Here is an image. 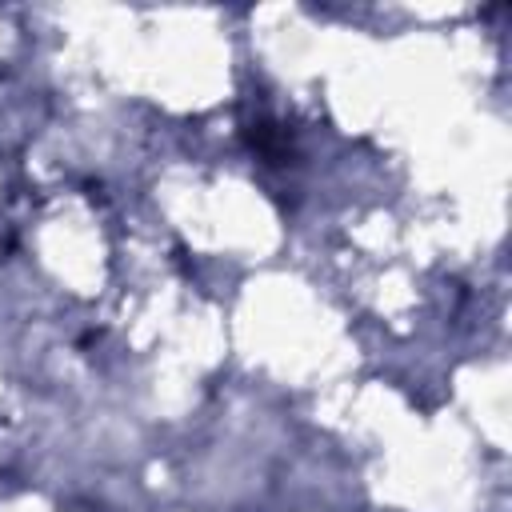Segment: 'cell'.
<instances>
[{
	"mask_svg": "<svg viewBox=\"0 0 512 512\" xmlns=\"http://www.w3.org/2000/svg\"><path fill=\"white\" fill-rule=\"evenodd\" d=\"M248 144L256 156H264L268 164H288L292 160V144H288V132L272 120H252L248 124Z\"/></svg>",
	"mask_w": 512,
	"mask_h": 512,
	"instance_id": "6da1fadb",
	"label": "cell"
}]
</instances>
